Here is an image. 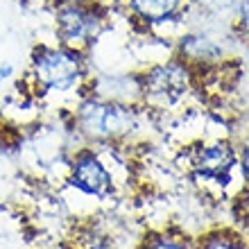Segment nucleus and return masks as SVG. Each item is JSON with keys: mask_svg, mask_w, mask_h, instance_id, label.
<instances>
[{"mask_svg": "<svg viewBox=\"0 0 249 249\" xmlns=\"http://www.w3.org/2000/svg\"><path fill=\"white\" fill-rule=\"evenodd\" d=\"M86 66L82 50L68 46H41L30 61V77L43 93H66L79 84Z\"/></svg>", "mask_w": 249, "mask_h": 249, "instance_id": "obj_1", "label": "nucleus"}, {"mask_svg": "<svg viewBox=\"0 0 249 249\" xmlns=\"http://www.w3.org/2000/svg\"><path fill=\"white\" fill-rule=\"evenodd\" d=\"M77 127L91 141H120L138 129V113L118 100H89L79 107Z\"/></svg>", "mask_w": 249, "mask_h": 249, "instance_id": "obj_2", "label": "nucleus"}, {"mask_svg": "<svg viewBox=\"0 0 249 249\" xmlns=\"http://www.w3.org/2000/svg\"><path fill=\"white\" fill-rule=\"evenodd\" d=\"M105 27V16L89 0H59L54 12V30L61 46L84 50Z\"/></svg>", "mask_w": 249, "mask_h": 249, "instance_id": "obj_3", "label": "nucleus"}, {"mask_svg": "<svg viewBox=\"0 0 249 249\" xmlns=\"http://www.w3.org/2000/svg\"><path fill=\"white\" fill-rule=\"evenodd\" d=\"M145 98L159 105H175L190 91V71L184 61H165L145 72L141 82Z\"/></svg>", "mask_w": 249, "mask_h": 249, "instance_id": "obj_4", "label": "nucleus"}, {"mask_svg": "<svg viewBox=\"0 0 249 249\" xmlns=\"http://www.w3.org/2000/svg\"><path fill=\"white\" fill-rule=\"evenodd\" d=\"M72 186L79 188L86 195L105 197L113 188V177L107 170V165L100 161L98 154L93 152H82L72 161Z\"/></svg>", "mask_w": 249, "mask_h": 249, "instance_id": "obj_5", "label": "nucleus"}, {"mask_svg": "<svg viewBox=\"0 0 249 249\" xmlns=\"http://www.w3.org/2000/svg\"><path fill=\"white\" fill-rule=\"evenodd\" d=\"M236 163V150L227 141L202 145L193 152V170L204 179H229Z\"/></svg>", "mask_w": 249, "mask_h": 249, "instance_id": "obj_6", "label": "nucleus"}, {"mask_svg": "<svg viewBox=\"0 0 249 249\" xmlns=\"http://www.w3.org/2000/svg\"><path fill=\"white\" fill-rule=\"evenodd\" d=\"M179 57L184 64L211 66L222 59V46L209 34H186L179 41Z\"/></svg>", "mask_w": 249, "mask_h": 249, "instance_id": "obj_7", "label": "nucleus"}, {"mask_svg": "<svg viewBox=\"0 0 249 249\" xmlns=\"http://www.w3.org/2000/svg\"><path fill=\"white\" fill-rule=\"evenodd\" d=\"M124 2L138 20L150 25L172 20L186 5V0H124Z\"/></svg>", "mask_w": 249, "mask_h": 249, "instance_id": "obj_8", "label": "nucleus"}, {"mask_svg": "<svg viewBox=\"0 0 249 249\" xmlns=\"http://www.w3.org/2000/svg\"><path fill=\"white\" fill-rule=\"evenodd\" d=\"M197 249H247L243 238L233 233V231H213L209 236H204L197 245Z\"/></svg>", "mask_w": 249, "mask_h": 249, "instance_id": "obj_9", "label": "nucleus"}, {"mask_svg": "<svg viewBox=\"0 0 249 249\" xmlns=\"http://www.w3.org/2000/svg\"><path fill=\"white\" fill-rule=\"evenodd\" d=\"M231 20L236 23L238 32L249 36V0H233V5H231Z\"/></svg>", "mask_w": 249, "mask_h": 249, "instance_id": "obj_10", "label": "nucleus"}, {"mask_svg": "<svg viewBox=\"0 0 249 249\" xmlns=\"http://www.w3.org/2000/svg\"><path fill=\"white\" fill-rule=\"evenodd\" d=\"M147 249H188V245L172 236H154L147 243Z\"/></svg>", "mask_w": 249, "mask_h": 249, "instance_id": "obj_11", "label": "nucleus"}, {"mask_svg": "<svg viewBox=\"0 0 249 249\" xmlns=\"http://www.w3.org/2000/svg\"><path fill=\"white\" fill-rule=\"evenodd\" d=\"M197 5L211 14H231L233 0H195Z\"/></svg>", "mask_w": 249, "mask_h": 249, "instance_id": "obj_12", "label": "nucleus"}, {"mask_svg": "<svg viewBox=\"0 0 249 249\" xmlns=\"http://www.w3.org/2000/svg\"><path fill=\"white\" fill-rule=\"evenodd\" d=\"M238 213L243 217V222L249 227V188L245 190L243 195H240V199H238Z\"/></svg>", "mask_w": 249, "mask_h": 249, "instance_id": "obj_13", "label": "nucleus"}, {"mask_svg": "<svg viewBox=\"0 0 249 249\" xmlns=\"http://www.w3.org/2000/svg\"><path fill=\"white\" fill-rule=\"evenodd\" d=\"M240 165H243V172H245V177H247V181H249V138L245 141L243 152H240Z\"/></svg>", "mask_w": 249, "mask_h": 249, "instance_id": "obj_14", "label": "nucleus"}, {"mask_svg": "<svg viewBox=\"0 0 249 249\" xmlns=\"http://www.w3.org/2000/svg\"><path fill=\"white\" fill-rule=\"evenodd\" d=\"M9 75H14V68L9 64H5V66H0V82H5Z\"/></svg>", "mask_w": 249, "mask_h": 249, "instance_id": "obj_15", "label": "nucleus"}]
</instances>
